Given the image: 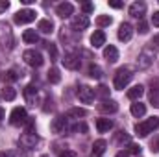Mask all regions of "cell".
<instances>
[{
	"instance_id": "f1b7e54d",
	"label": "cell",
	"mask_w": 159,
	"mask_h": 157,
	"mask_svg": "<svg viewBox=\"0 0 159 157\" xmlns=\"http://www.w3.org/2000/svg\"><path fill=\"white\" fill-rule=\"evenodd\" d=\"M94 94H98L102 100H109V87H106V85H100V87L94 91Z\"/></svg>"
},
{
	"instance_id": "ee69618b",
	"label": "cell",
	"mask_w": 159,
	"mask_h": 157,
	"mask_svg": "<svg viewBox=\"0 0 159 157\" xmlns=\"http://www.w3.org/2000/svg\"><path fill=\"white\" fill-rule=\"evenodd\" d=\"M152 44H159V34L154 35V39H152Z\"/></svg>"
},
{
	"instance_id": "6da1fadb",
	"label": "cell",
	"mask_w": 159,
	"mask_h": 157,
	"mask_svg": "<svg viewBox=\"0 0 159 157\" xmlns=\"http://www.w3.org/2000/svg\"><path fill=\"white\" fill-rule=\"evenodd\" d=\"M15 46V37H13V30L7 22L0 20V48L2 50H11Z\"/></svg>"
},
{
	"instance_id": "f546056e",
	"label": "cell",
	"mask_w": 159,
	"mask_h": 157,
	"mask_svg": "<svg viewBox=\"0 0 159 157\" xmlns=\"http://www.w3.org/2000/svg\"><path fill=\"white\" fill-rule=\"evenodd\" d=\"M46 78H48V81H50V83H59L61 76H59V70H57V69H50Z\"/></svg>"
},
{
	"instance_id": "4dcf8cb0",
	"label": "cell",
	"mask_w": 159,
	"mask_h": 157,
	"mask_svg": "<svg viewBox=\"0 0 159 157\" xmlns=\"http://www.w3.org/2000/svg\"><path fill=\"white\" fill-rule=\"evenodd\" d=\"M89 76H91V78L100 79L102 78V69H100L98 65H91V67H89Z\"/></svg>"
},
{
	"instance_id": "e575fe53",
	"label": "cell",
	"mask_w": 159,
	"mask_h": 157,
	"mask_svg": "<svg viewBox=\"0 0 159 157\" xmlns=\"http://www.w3.org/2000/svg\"><path fill=\"white\" fill-rule=\"evenodd\" d=\"M137 32H139V34H143V35H144V34H148V24H146L144 20H141V22H139V26H137Z\"/></svg>"
},
{
	"instance_id": "9a60e30c",
	"label": "cell",
	"mask_w": 159,
	"mask_h": 157,
	"mask_svg": "<svg viewBox=\"0 0 159 157\" xmlns=\"http://www.w3.org/2000/svg\"><path fill=\"white\" fill-rule=\"evenodd\" d=\"M144 13H146V4H144V2H133V4L129 6V15H131V17L143 20Z\"/></svg>"
},
{
	"instance_id": "44dd1931",
	"label": "cell",
	"mask_w": 159,
	"mask_h": 157,
	"mask_svg": "<svg viewBox=\"0 0 159 157\" xmlns=\"http://www.w3.org/2000/svg\"><path fill=\"white\" fill-rule=\"evenodd\" d=\"M144 94V87L143 85H133L129 91H128V98L133 100V102H139V98Z\"/></svg>"
},
{
	"instance_id": "9c48e42d",
	"label": "cell",
	"mask_w": 159,
	"mask_h": 157,
	"mask_svg": "<svg viewBox=\"0 0 159 157\" xmlns=\"http://www.w3.org/2000/svg\"><path fill=\"white\" fill-rule=\"evenodd\" d=\"M28 113H26V109L24 107H15L13 111H11V115H9V122L13 124V126H20V124H26L28 122Z\"/></svg>"
},
{
	"instance_id": "7bdbcfd3",
	"label": "cell",
	"mask_w": 159,
	"mask_h": 157,
	"mask_svg": "<svg viewBox=\"0 0 159 157\" xmlns=\"http://www.w3.org/2000/svg\"><path fill=\"white\" fill-rule=\"evenodd\" d=\"M0 157H19L15 152H0Z\"/></svg>"
},
{
	"instance_id": "74e56055",
	"label": "cell",
	"mask_w": 159,
	"mask_h": 157,
	"mask_svg": "<svg viewBox=\"0 0 159 157\" xmlns=\"http://www.w3.org/2000/svg\"><path fill=\"white\" fill-rule=\"evenodd\" d=\"M59 157H78L76 155V152H72V150H65V152H61Z\"/></svg>"
},
{
	"instance_id": "7402d4cb",
	"label": "cell",
	"mask_w": 159,
	"mask_h": 157,
	"mask_svg": "<svg viewBox=\"0 0 159 157\" xmlns=\"http://www.w3.org/2000/svg\"><path fill=\"white\" fill-rule=\"evenodd\" d=\"M37 30L43 34H52L54 32V22L50 19H41L39 24H37Z\"/></svg>"
},
{
	"instance_id": "ba28073f",
	"label": "cell",
	"mask_w": 159,
	"mask_h": 157,
	"mask_svg": "<svg viewBox=\"0 0 159 157\" xmlns=\"http://www.w3.org/2000/svg\"><path fill=\"white\" fill-rule=\"evenodd\" d=\"M37 142H39V135L34 133V131H26V133H22L19 137V144L22 148H35Z\"/></svg>"
},
{
	"instance_id": "7dc6e473",
	"label": "cell",
	"mask_w": 159,
	"mask_h": 157,
	"mask_svg": "<svg viewBox=\"0 0 159 157\" xmlns=\"http://www.w3.org/2000/svg\"><path fill=\"white\" fill-rule=\"evenodd\" d=\"M41 157H50V155H41Z\"/></svg>"
},
{
	"instance_id": "30bf717a",
	"label": "cell",
	"mask_w": 159,
	"mask_h": 157,
	"mask_svg": "<svg viewBox=\"0 0 159 157\" xmlns=\"http://www.w3.org/2000/svg\"><path fill=\"white\" fill-rule=\"evenodd\" d=\"M94 89L93 87H89V85H81L78 89V98L83 102V104H91L93 100H94Z\"/></svg>"
},
{
	"instance_id": "bcb514c9",
	"label": "cell",
	"mask_w": 159,
	"mask_h": 157,
	"mask_svg": "<svg viewBox=\"0 0 159 157\" xmlns=\"http://www.w3.org/2000/svg\"><path fill=\"white\" fill-rule=\"evenodd\" d=\"M4 115H6V113H4V109H2V107H0V122H2V120H4Z\"/></svg>"
},
{
	"instance_id": "8992f818",
	"label": "cell",
	"mask_w": 159,
	"mask_h": 157,
	"mask_svg": "<svg viewBox=\"0 0 159 157\" xmlns=\"http://www.w3.org/2000/svg\"><path fill=\"white\" fill-rule=\"evenodd\" d=\"M63 65H65L67 69H70V70H78L80 65H81L80 54L76 50H69V52L65 54V57H63Z\"/></svg>"
},
{
	"instance_id": "f6af8a7d",
	"label": "cell",
	"mask_w": 159,
	"mask_h": 157,
	"mask_svg": "<svg viewBox=\"0 0 159 157\" xmlns=\"http://www.w3.org/2000/svg\"><path fill=\"white\" fill-rule=\"evenodd\" d=\"M115 157H129V154H128V152H119Z\"/></svg>"
},
{
	"instance_id": "484cf974",
	"label": "cell",
	"mask_w": 159,
	"mask_h": 157,
	"mask_svg": "<svg viewBox=\"0 0 159 157\" xmlns=\"http://www.w3.org/2000/svg\"><path fill=\"white\" fill-rule=\"evenodd\" d=\"M106 148H107V142H106L104 139H98V141H94V144H93V154H94V155H102V154L106 152Z\"/></svg>"
},
{
	"instance_id": "277c9868",
	"label": "cell",
	"mask_w": 159,
	"mask_h": 157,
	"mask_svg": "<svg viewBox=\"0 0 159 157\" xmlns=\"http://www.w3.org/2000/svg\"><path fill=\"white\" fill-rule=\"evenodd\" d=\"M69 120H70V118L67 117V115H57V117L52 120V124H50V129H52L54 133L61 135V133H65V131H69V129H70V124H69Z\"/></svg>"
},
{
	"instance_id": "4316f807",
	"label": "cell",
	"mask_w": 159,
	"mask_h": 157,
	"mask_svg": "<svg viewBox=\"0 0 159 157\" xmlns=\"http://www.w3.org/2000/svg\"><path fill=\"white\" fill-rule=\"evenodd\" d=\"M19 79V74L15 72V70H6V72H2V81L4 83H13V81H17Z\"/></svg>"
},
{
	"instance_id": "ac0fdd59",
	"label": "cell",
	"mask_w": 159,
	"mask_h": 157,
	"mask_svg": "<svg viewBox=\"0 0 159 157\" xmlns=\"http://www.w3.org/2000/svg\"><path fill=\"white\" fill-rule=\"evenodd\" d=\"M106 44V34L102 30H96L93 35H91V46L93 48H102Z\"/></svg>"
},
{
	"instance_id": "60d3db41",
	"label": "cell",
	"mask_w": 159,
	"mask_h": 157,
	"mask_svg": "<svg viewBox=\"0 0 159 157\" xmlns=\"http://www.w3.org/2000/svg\"><path fill=\"white\" fill-rule=\"evenodd\" d=\"M152 24H154L156 28H159V11H156V13L152 15Z\"/></svg>"
},
{
	"instance_id": "2e32d148",
	"label": "cell",
	"mask_w": 159,
	"mask_h": 157,
	"mask_svg": "<svg viewBox=\"0 0 159 157\" xmlns=\"http://www.w3.org/2000/svg\"><path fill=\"white\" fill-rule=\"evenodd\" d=\"M131 37H133V26L129 22H122L120 28H119V39L124 41V43H128Z\"/></svg>"
},
{
	"instance_id": "1f68e13d",
	"label": "cell",
	"mask_w": 159,
	"mask_h": 157,
	"mask_svg": "<svg viewBox=\"0 0 159 157\" xmlns=\"http://www.w3.org/2000/svg\"><path fill=\"white\" fill-rule=\"evenodd\" d=\"M85 115H87L85 109H80V107H74V109H70V111L67 113L69 118H80V117H85Z\"/></svg>"
},
{
	"instance_id": "5b68a950",
	"label": "cell",
	"mask_w": 159,
	"mask_h": 157,
	"mask_svg": "<svg viewBox=\"0 0 159 157\" xmlns=\"http://www.w3.org/2000/svg\"><path fill=\"white\" fill-rule=\"evenodd\" d=\"M22 59H24V63L26 65H30V67H41L43 65V56H41V52L37 50H26L24 54H22Z\"/></svg>"
},
{
	"instance_id": "5bb4252c",
	"label": "cell",
	"mask_w": 159,
	"mask_h": 157,
	"mask_svg": "<svg viewBox=\"0 0 159 157\" xmlns=\"http://www.w3.org/2000/svg\"><path fill=\"white\" fill-rule=\"evenodd\" d=\"M24 98L30 105H35L37 100H39V92H37V87L35 85H26L24 87Z\"/></svg>"
},
{
	"instance_id": "cb8c5ba5",
	"label": "cell",
	"mask_w": 159,
	"mask_h": 157,
	"mask_svg": "<svg viewBox=\"0 0 159 157\" xmlns=\"http://www.w3.org/2000/svg\"><path fill=\"white\" fill-rule=\"evenodd\" d=\"M2 98L7 100V102H13V100L17 98V91H15V87H11V85H4V89H2Z\"/></svg>"
},
{
	"instance_id": "83f0119b",
	"label": "cell",
	"mask_w": 159,
	"mask_h": 157,
	"mask_svg": "<svg viewBox=\"0 0 159 157\" xmlns=\"http://www.w3.org/2000/svg\"><path fill=\"white\" fill-rule=\"evenodd\" d=\"M113 22V19L109 17V15H100V17H96V26L98 28H106V26H109Z\"/></svg>"
},
{
	"instance_id": "e0dca14e",
	"label": "cell",
	"mask_w": 159,
	"mask_h": 157,
	"mask_svg": "<svg viewBox=\"0 0 159 157\" xmlns=\"http://www.w3.org/2000/svg\"><path fill=\"white\" fill-rule=\"evenodd\" d=\"M72 11H74V6H72L70 2H61V4H57V7H56V13H57L59 17H63V19L70 17Z\"/></svg>"
},
{
	"instance_id": "d6a6232c",
	"label": "cell",
	"mask_w": 159,
	"mask_h": 157,
	"mask_svg": "<svg viewBox=\"0 0 159 157\" xmlns=\"http://www.w3.org/2000/svg\"><path fill=\"white\" fill-rule=\"evenodd\" d=\"M48 54H50V59L52 61H57V48H56V44H48Z\"/></svg>"
},
{
	"instance_id": "ffe728a7",
	"label": "cell",
	"mask_w": 159,
	"mask_h": 157,
	"mask_svg": "<svg viewBox=\"0 0 159 157\" xmlns=\"http://www.w3.org/2000/svg\"><path fill=\"white\" fill-rule=\"evenodd\" d=\"M104 57H106L109 63H115V61L119 59V50H117L113 44H109V46L104 48Z\"/></svg>"
},
{
	"instance_id": "3957f363",
	"label": "cell",
	"mask_w": 159,
	"mask_h": 157,
	"mask_svg": "<svg viewBox=\"0 0 159 157\" xmlns=\"http://www.w3.org/2000/svg\"><path fill=\"white\" fill-rule=\"evenodd\" d=\"M133 78V72H131V69H128V67H120L119 70H117V74H115V79H113V85H115V89H126L128 87V83L131 81Z\"/></svg>"
},
{
	"instance_id": "b9f144b4",
	"label": "cell",
	"mask_w": 159,
	"mask_h": 157,
	"mask_svg": "<svg viewBox=\"0 0 159 157\" xmlns=\"http://www.w3.org/2000/svg\"><path fill=\"white\" fill-rule=\"evenodd\" d=\"M109 6H111V7H115V9H119V7H122V2H117V0H109Z\"/></svg>"
},
{
	"instance_id": "7c38bea8",
	"label": "cell",
	"mask_w": 159,
	"mask_h": 157,
	"mask_svg": "<svg viewBox=\"0 0 159 157\" xmlns=\"http://www.w3.org/2000/svg\"><path fill=\"white\" fill-rule=\"evenodd\" d=\"M70 26H72L74 32H83V30H87V28H89V19H87V15H76V17H72Z\"/></svg>"
},
{
	"instance_id": "603a6c76",
	"label": "cell",
	"mask_w": 159,
	"mask_h": 157,
	"mask_svg": "<svg viewBox=\"0 0 159 157\" xmlns=\"http://www.w3.org/2000/svg\"><path fill=\"white\" fill-rule=\"evenodd\" d=\"M22 41L28 43V44H35V43L39 41V34H37L35 30H24V34H22Z\"/></svg>"
},
{
	"instance_id": "8d00e7d4",
	"label": "cell",
	"mask_w": 159,
	"mask_h": 157,
	"mask_svg": "<svg viewBox=\"0 0 159 157\" xmlns=\"http://www.w3.org/2000/svg\"><path fill=\"white\" fill-rule=\"evenodd\" d=\"M150 102H152V105L159 107V94L156 92V91H152V94H150Z\"/></svg>"
},
{
	"instance_id": "836d02e7",
	"label": "cell",
	"mask_w": 159,
	"mask_h": 157,
	"mask_svg": "<svg viewBox=\"0 0 159 157\" xmlns=\"http://www.w3.org/2000/svg\"><path fill=\"white\" fill-rule=\"evenodd\" d=\"M81 9H83L85 13H93V11H94V4H91V2H81Z\"/></svg>"
},
{
	"instance_id": "ab89813d",
	"label": "cell",
	"mask_w": 159,
	"mask_h": 157,
	"mask_svg": "<svg viewBox=\"0 0 159 157\" xmlns=\"http://www.w3.org/2000/svg\"><path fill=\"white\" fill-rule=\"evenodd\" d=\"M7 7H9V2H7V0H0V15H2Z\"/></svg>"
},
{
	"instance_id": "d6986e66",
	"label": "cell",
	"mask_w": 159,
	"mask_h": 157,
	"mask_svg": "<svg viewBox=\"0 0 159 157\" xmlns=\"http://www.w3.org/2000/svg\"><path fill=\"white\" fill-rule=\"evenodd\" d=\"M96 129L100 133H107L109 129H113V120L111 118H98L96 120Z\"/></svg>"
},
{
	"instance_id": "f35d334b",
	"label": "cell",
	"mask_w": 159,
	"mask_h": 157,
	"mask_svg": "<svg viewBox=\"0 0 159 157\" xmlns=\"http://www.w3.org/2000/svg\"><path fill=\"white\" fill-rule=\"evenodd\" d=\"M117 139H119V141H124V142H129V137L126 135V131H119V135H117Z\"/></svg>"
},
{
	"instance_id": "c3c4849f",
	"label": "cell",
	"mask_w": 159,
	"mask_h": 157,
	"mask_svg": "<svg viewBox=\"0 0 159 157\" xmlns=\"http://www.w3.org/2000/svg\"><path fill=\"white\" fill-rule=\"evenodd\" d=\"M157 150H159V148H157Z\"/></svg>"
},
{
	"instance_id": "8fae6325",
	"label": "cell",
	"mask_w": 159,
	"mask_h": 157,
	"mask_svg": "<svg viewBox=\"0 0 159 157\" xmlns=\"http://www.w3.org/2000/svg\"><path fill=\"white\" fill-rule=\"evenodd\" d=\"M152 59H154V52L144 48L141 54H139V59H137V67L139 69H148L152 65Z\"/></svg>"
},
{
	"instance_id": "4fadbf2b",
	"label": "cell",
	"mask_w": 159,
	"mask_h": 157,
	"mask_svg": "<svg viewBox=\"0 0 159 157\" xmlns=\"http://www.w3.org/2000/svg\"><path fill=\"white\" fill-rule=\"evenodd\" d=\"M98 111L100 113H106V115H111V113H117L119 111V104L115 100H102V104H98Z\"/></svg>"
},
{
	"instance_id": "d590c367",
	"label": "cell",
	"mask_w": 159,
	"mask_h": 157,
	"mask_svg": "<svg viewBox=\"0 0 159 157\" xmlns=\"http://www.w3.org/2000/svg\"><path fill=\"white\" fill-rule=\"evenodd\" d=\"M128 154L139 155V154H141V146H139V144H129V146H128Z\"/></svg>"
},
{
	"instance_id": "7a4b0ae2",
	"label": "cell",
	"mask_w": 159,
	"mask_h": 157,
	"mask_svg": "<svg viewBox=\"0 0 159 157\" xmlns=\"http://www.w3.org/2000/svg\"><path fill=\"white\" fill-rule=\"evenodd\" d=\"M159 128V117H150L139 124H135V135L137 137H148L154 129Z\"/></svg>"
},
{
	"instance_id": "52a82bcc",
	"label": "cell",
	"mask_w": 159,
	"mask_h": 157,
	"mask_svg": "<svg viewBox=\"0 0 159 157\" xmlns=\"http://www.w3.org/2000/svg\"><path fill=\"white\" fill-rule=\"evenodd\" d=\"M35 17H37V13H35L34 9H20V11L15 13L13 20H15L17 24H28V22H34Z\"/></svg>"
},
{
	"instance_id": "d4e9b609",
	"label": "cell",
	"mask_w": 159,
	"mask_h": 157,
	"mask_svg": "<svg viewBox=\"0 0 159 157\" xmlns=\"http://www.w3.org/2000/svg\"><path fill=\"white\" fill-rule=\"evenodd\" d=\"M129 111H131L133 117L141 118V117H144V113H146V105L141 104V102H135V104H131V109Z\"/></svg>"
}]
</instances>
